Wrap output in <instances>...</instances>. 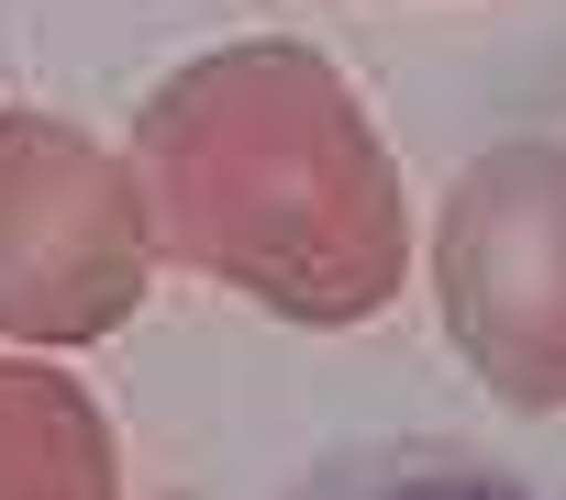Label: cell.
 Here are the masks:
<instances>
[{
    "mask_svg": "<svg viewBox=\"0 0 566 500\" xmlns=\"http://www.w3.org/2000/svg\"><path fill=\"white\" fill-rule=\"evenodd\" d=\"M290 500H544V489H522L511 467H489L467 445H345Z\"/></svg>",
    "mask_w": 566,
    "mask_h": 500,
    "instance_id": "277c9868",
    "label": "cell"
},
{
    "mask_svg": "<svg viewBox=\"0 0 566 500\" xmlns=\"http://www.w3.org/2000/svg\"><path fill=\"white\" fill-rule=\"evenodd\" d=\"M156 244L277 323H378L411 279V189L334 56L244 34L167 67L134 112Z\"/></svg>",
    "mask_w": 566,
    "mask_h": 500,
    "instance_id": "6da1fadb",
    "label": "cell"
},
{
    "mask_svg": "<svg viewBox=\"0 0 566 500\" xmlns=\"http://www.w3.org/2000/svg\"><path fill=\"white\" fill-rule=\"evenodd\" d=\"M433 312L489 400L566 412V145L467 156L433 211Z\"/></svg>",
    "mask_w": 566,
    "mask_h": 500,
    "instance_id": "3957f363",
    "label": "cell"
},
{
    "mask_svg": "<svg viewBox=\"0 0 566 500\" xmlns=\"http://www.w3.org/2000/svg\"><path fill=\"white\" fill-rule=\"evenodd\" d=\"M156 211L134 156L67 112H0V345L78 356L156 290Z\"/></svg>",
    "mask_w": 566,
    "mask_h": 500,
    "instance_id": "7a4b0ae2",
    "label": "cell"
},
{
    "mask_svg": "<svg viewBox=\"0 0 566 500\" xmlns=\"http://www.w3.org/2000/svg\"><path fill=\"white\" fill-rule=\"evenodd\" d=\"M90 445H112V412H101L67 367L0 356V489L34 478V467H56V456H90Z\"/></svg>",
    "mask_w": 566,
    "mask_h": 500,
    "instance_id": "5b68a950",
    "label": "cell"
},
{
    "mask_svg": "<svg viewBox=\"0 0 566 500\" xmlns=\"http://www.w3.org/2000/svg\"><path fill=\"white\" fill-rule=\"evenodd\" d=\"M0 500H123V445H90V456H56V467L12 478Z\"/></svg>",
    "mask_w": 566,
    "mask_h": 500,
    "instance_id": "8992f818",
    "label": "cell"
}]
</instances>
